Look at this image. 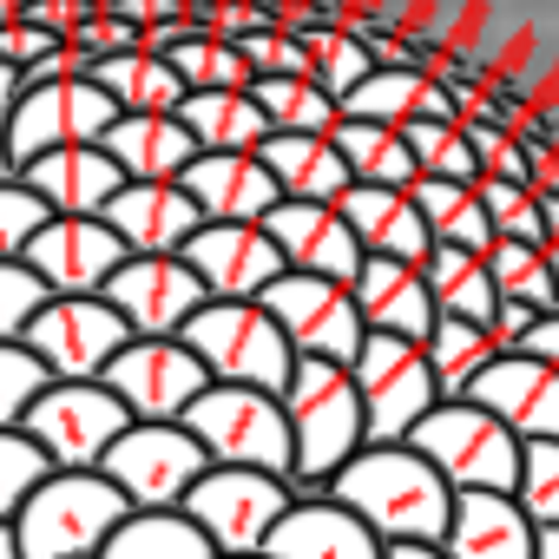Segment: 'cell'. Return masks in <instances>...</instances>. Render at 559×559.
I'll return each mask as SVG.
<instances>
[{
  "label": "cell",
  "instance_id": "cell-53",
  "mask_svg": "<svg viewBox=\"0 0 559 559\" xmlns=\"http://www.w3.org/2000/svg\"><path fill=\"white\" fill-rule=\"evenodd\" d=\"M27 93V80H21V67H8V60H0V119H8L14 112V99Z\"/></svg>",
  "mask_w": 559,
  "mask_h": 559
},
{
  "label": "cell",
  "instance_id": "cell-15",
  "mask_svg": "<svg viewBox=\"0 0 559 559\" xmlns=\"http://www.w3.org/2000/svg\"><path fill=\"white\" fill-rule=\"evenodd\" d=\"M99 297L132 336H185V323L204 310V284L185 270V257H126Z\"/></svg>",
  "mask_w": 559,
  "mask_h": 559
},
{
  "label": "cell",
  "instance_id": "cell-46",
  "mask_svg": "<svg viewBox=\"0 0 559 559\" xmlns=\"http://www.w3.org/2000/svg\"><path fill=\"white\" fill-rule=\"evenodd\" d=\"M47 474H53L47 454H40L21 428H0V526H8V520L27 507V493H34Z\"/></svg>",
  "mask_w": 559,
  "mask_h": 559
},
{
  "label": "cell",
  "instance_id": "cell-56",
  "mask_svg": "<svg viewBox=\"0 0 559 559\" xmlns=\"http://www.w3.org/2000/svg\"><path fill=\"white\" fill-rule=\"evenodd\" d=\"M0 559H21V539H14V526H0Z\"/></svg>",
  "mask_w": 559,
  "mask_h": 559
},
{
  "label": "cell",
  "instance_id": "cell-31",
  "mask_svg": "<svg viewBox=\"0 0 559 559\" xmlns=\"http://www.w3.org/2000/svg\"><path fill=\"white\" fill-rule=\"evenodd\" d=\"M93 86H99L119 112H178V106H185V80L171 73V60H165V53H145V47L93 60Z\"/></svg>",
  "mask_w": 559,
  "mask_h": 559
},
{
  "label": "cell",
  "instance_id": "cell-37",
  "mask_svg": "<svg viewBox=\"0 0 559 559\" xmlns=\"http://www.w3.org/2000/svg\"><path fill=\"white\" fill-rule=\"evenodd\" d=\"M165 60H171V73L185 80V93H243V86H250V67H243L237 40L204 34V27H191Z\"/></svg>",
  "mask_w": 559,
  "mask_h": 559
},
{
  "label": "cell",
  "instance_id": "cell-33",
  "mask_svg": "<svg viewBox=\"0 0 559 559\" xmlns=\"http://www.w3.org/2000/svg\"><path fill=\"white\" fill-rule=\"evenodd\" d=\"M421 284H428V297H435V317H461V323H480V330H487V317H493V304H500L480 250H448V243H435L428 263H421Z\"/></svg>",
  "mask_w": 559,
  "mask_h": 559
},
{
  "label": "cell",
  "instance_id": "cell-4",
  "mask_svg": "<svg viewBox=\"0 0 559 559\" xmlns=\"http://www.w3.org/2000/svg\"><path fill=\"white\" fill-rule=\"evenodd\" d=\"M126 513H132L126 493L99 467H86V474H47L8 526L21 539V559H93Z\"/></svg>",
  "mask_w": 559,
  "mask_h": 559
},
{
  "label": "cell",
  "instance_id": "cell-2",
  "mask_svg": "<svg viewBox=\"0 0 559 559\" xmlns=\"http://www.w3.org/2000/svg\"><path fill=\"white\" fill-rule=\"evenodd\" d=\"M284 415H290V448H297V467H290V500H330V480L336 467H349V454L369 448V428H362V395L349 382L343 362H310L297 356L290 382H284Z\"/></svg>",
  "mask_w": 559,
  "mask_h": 559
},
{
  "label": "cell",
  "instance_id": "cell-26",
  "mask_svg": "<svg viewBox=\"0 0 559 559\" xmlns=\"http://www.w3.org/2000/svg\"><path fill=\"white\" fill-rule=\"evenodd\" d=\"M263 559H382V539L336 500H290L263 539Z\"/></svg>",
  "mask_w": 559,
  "mask_h": 559
},
{
  "label": "cell",
  "instance_id": "cell-52",
  "mask_svg": "<svg viewBox=\"0 0 559 559\" xmlns=\"http://www.w3.org/2000/svg\"><path fill=\"white\" fill-rule=\"evenodd\" d=\"M520 356H539L546 369H559V317H533V330H526Z\"/></svg>",
  "mask_w": 559,
  "mask_h": 559
},
{
  "label": "cell",
  "instance_id": "cell-44",
  "mask_svg": "<svg viewBox=\"0 0 559 559\" xmlns=\"http://www.w3.org/2000/svg\"><path fill=\"white\" fill-rule=\"evenodd\" d=\"M237 53H243L250 80H310L304 34H290V27H250V34H237Z\"/></svg>",
  "mask_w": 559,
  "mask_h": 559
},
{
  "label": "cell",
  "instance_id": "cell-16",
  "mask_svg": "<svg viewBox=\"0 0 559 559\" xmlns=\"http://www.w3.org/2000/svg\"><path fill=\"white\" fill-rule=\"evenodd\" d=\"M21 263L47 284V297H99L106 276L126 263V243L106 230V217H47Z\"/></svg>",
  "mask_w": 559,
  "mask_h": 559
},
{
  "label": "cell",
  "instance_id": "cell-59",
  "mask_svg": "<svg viewBox=\"0 0 559 559\" xmlns=\"http://www.w3.org/2000/svg\"><path fill=\"white\" fill-rule=\"evenodd\" d=\"M217 559H224V552H217ZM243 559H263V552H243Z\"/></svg>",
  "mask_w": 559,
  "mask_h": 559
},
{
  "label": "cell",
  "instance_id": "cell-17",
  "mask_svg": "<svg viewBox=\"0 0 559 559\" xmlns=\"http://www.w3.org/2000/svg\"><path fill=\"white\" fill-rule=\"evenodd\" d=\"M178 257L204 284V297H263L284 276V257L263 237V224H198Z\"/></svg>",
  "mask_w": 559,
  "mask_h": 559
},
{
  "label": "cell",
  "instance_id": "cell-48",
  "mask_svg": "<svg viewBox=\"0 0 559 559\" xmlns=\"http://www.w3.org/2000/svg\"><path fill=\"white\" fill-rule=\"evenodd\" d=\"M40 310H47V284L21 257H0V343H21Z\"/></svg>",
  "mask_w": 559,
  "mask_h": 559
},
{
  "label": "cell",
  "instance_id": "cell-3",
  "mask_svg": "<svg viewBox=\"0 0 559 559\" xmlns=\"http://www.w3.org/2000/svg\"><path fill=\"white\" fill-rule=\"evenodd\" d=\"M211 382H230V389H263V395H284L290 369H297V349L284 343L276 317L257 304V297H204V310L185 323L178 336Z\"/></svg>",
  "mask_w": 559,
  "mask_h": 559
},
{
  "label": "cell",
  "instance_id": "cell-54",
  "mask_svg": "<svg viewBox=\"0 0 559 559\" xmlns=\"http://www.w3.org/2000/svg\"><path fill=\"white\" fill-rule=\"evenodd\" d=\"M382 559H448V552H441V546H408V539H402V546H382Z\"/></svg>",
  "mask_w": 559,
  "mask_h": 559
},
{
  "label": "cell",
  "instance_id": "cell-55",
  "mask_svg": "<svg viewBox=\"0 0 559 559\" xmlns=\"http://www.w3.org/2000/svg\"><path fill=\"white\" fill-rule=\"evenodd\" d=\"M533 559H559V526H539L533 533Z\"/></svg>",
  "mask_w": 559,
  "mask_h": 559
},
{
  "label": "cell",
  "instance_id": "cell-30",
  "mask_svg": "<svg viewBox=\"0 0 559 559\" xmlns=\"http://www.w3.org/2000/svg\"><path fill=\"white\" fill-rule=\"evenodd\" d=\"M408 198H415V211H421V224H428V243H448V250H480L487 257V243H493V230H487V211H480V185L467 178H408L402 185Z\"/></svg>",
  "mask_w": 559,
  "mask_h": 559
},
{
  "label": "cell",
  "instance_id": "cell-24",
  "mask_svg": "<svg viewBox=\"0 0 559 559\" xmlns=\"http://www.w3.org/2000/svg\"><path fill=\"white\" fill-rule=\"evenodd\" d=\"M99 145H106V158L119 165L126 185H178L185 165L198 158V145L178 126V112H119Z\"/></svg>",
  "mask_w": 559,
  "mask_h": 559
},
{
  "label": "cell",
  "instance_id": "cell-57",
  "mask_svg": "<svg viewBox=\"0 0 559 559\" xmlns=\"http://www.w3.org/2000/svg\"><path fill=\"white\" fill-rule=\"evenodd\" d=\"M0 178H14V158H8V119H0Z\"/></svg>",
  "mask_w": 559,
  "mask_h": 559
},
{
  "label": "cell",
  "instance_id": "cell-5",
  "mask_svg": "<svg viewBox=\"0 0 559 559\" xmlns=\"http://www.w3.org/2000/svg\"><path fill=\"white\" fill-rule=\"evenodd\" d=\"M185 435L204 448L211 467H257V474H276V480H290V467H297L290 415H284V402L263 395V389L211 382L185 408Z\"/></svg>",
  "mask_w": 559,
  "mask_h": 559
},
{
  "label": "cell",
  "instance_id": "cell-14",
  "mask_svg": "<svg viewBox=\"0 0 559 559\" xmlns=\"http://www.w3.org/2000/svg\"><path fill=\"white\" fill-rule=\"evenodd\" d=\"M119 119V106L93 86V80H47V86H27L8 112V158L14 171L40 152H60V145H99L106 126Z\"/></svg>",
  "mask_w": 559,
  "mask_h": 559
},
{
  "label": "cell",
  "instance_id": "cell-32",
  "mask_svg": "<svg viewBox=\"0 0 559 559\" xmlns=\"http://www.w3.org/2000/svg\"><path fill=\"white\" fill-rule=\"evenodd\" d=\"M178 126L191 132L198 152H257L270 139V119L257 112L250 93H185Z\"/></svg>",
  "mask_w": 559,
  "mask_h": 559
},
{
  "label": "cell",
  "instance_id": "cell-34",
  "mask_svg": "<svg viewBox=\"0 0 559 559\" xmlns=\"http://www.w3.org/2000/svg\"><path fill=\"white\" fill-rule=\"evenodd\" d=\"M330 145L343 152L349 165V185H408L415 178V158H408V139L395 126H376V119H336L330 126Z\"/></svg>",
  "mask_w": 559,
  "mask_h": 559
},
{
  "label": "cell",
  "instance_id": "cell-20",
  "mask_svg": "<svg viewBox=\"0 0 559 559\" xmlns=\"http://www.w3.org/2000/svg\"><path fill=\"white\" fill-rule=\"evenodd\" d=\"M204 224H263L276 211V178L257 152H198L178 178Z\"/></svg>",
  "mask_w": 559,
  "mask_h": 559
},
{
  "label": "cell",
  "instance_id": "cell-58",
  "mask_svg": "<svg viewBox=\"0 0 559 559\" xmlns=\"http://www.w3.org/2000/svg\"><path fill=\"white\" fill-rule=\"evenodd\" d=\"M539 257H546V270H552V290H559V243H539Z\"/></svg>",
  "mask_w": 559,
  "mask_h": 559
},
{
  "label": "cell",
  "instance_id": "cell-19",
  "mask_svg": "<svg viewBox=\"0 0 559 559\" xmlns=\"http://www.w3.org/2000/svg\"><path fill=\"white\" fill-rule=\"evenodd\" d=\"M467 402H480L513 441H559V369H546L539 356H493Z\"/></svg>",
  "mask_w": 559,
  "mask_h": 559
},
{
  "label": "cell",
  "instance_id": "cell-42",
  "mask_svg": "<svg viewBox=\"0 0 559 559\" xmlns=\"http://www.w3.org/2000/svg\"><path fill=\"white\" fill-rule=\"evenodd\" d=\"M520 513L539 526H559V441H520V474H513Z\"/></svg>",
  "mask_w": 559,
  "mask_h": 559
},
{
  "label": "cell",
  "instance_id": "cell-47",
  "mask_svg": "<svg viewBox=\"0 0 559 559\" xmlns=\"http://www.w3.org/2000/svg\"><path fill=\"white\" fill-rule=\"evenodd\" d=\"M53 376L40 369V356L27 343H0V428H21V415L40 402Z\"/></svg>",
  "mask_w": 559,
  "mask_h": 559
},
{
  "label": "cell",
  "instance_id": "cell-1",
  "mask_svg": "<svg viewBox=\"0 0 559 559\" xmlns=\"http://www.w3.org/2000/svg\"><path fill=\"white\" fill-rule=\"evenodd\" d=\"M330 500L349 507L382 546H441L448 533V513H454V487L408 448V441H389V448H362L349 454V467H336L330 480Z\"/></svg>",
  "mask_w": 559,
  "mask_h": 559
},
{
  "label": "cell",
  "instance_id": "cell-6",
  "mask_svg": "<svg viewBox=\"0 0 559 559\" xmlns=\"http://www.w3.org/2000/svg\"><path fill=\"white\" fill-rule=\"evenodd\" d=\"M408 448L454 487V493H513L520 474V441L480 408V402H435Z\"/></svg>",
  "mask_w": 559,
  "mask_h": 559
},
{
  "label": "cell",
  "instance_id": "cell-8",
  "mask_svg": "<svg viewBox=\"0 0 559 559\" xmlns=\"http://www.w3.org/2000/svg\"><path fill=\"white\" fill-rule=\"evenodd\" d=\"M178 513L211 539V552L243 559V552H263L270 526L290 513V487L257 467H204L198 487L178 500Z\"/></svg>",
  "mask_w": 559,
  "mask_h": 559
},
{
  "label": "cell",
  "instance_id": "cell-36",
  "mask_svg": "<svg viewBox=\"0 0 559 559\" xmlns=\"http://www.w3.org/2000/svg\"><path fill=\"white\" fill-rule=\"evenodd\" d=\"M421 356H428L435 395H441V402H467L474 376L493 362V343H487V330H480V323H461V317H435V330H428Z\"/></svg>",
  "mask_w": 559,
  "mask_h": 559
},
{
  "label": "cell",
  "instance_id": "cell-29",
  "mask_svg": "<svg viewBox=\"0 0 559 559\" xmlns=\"http://www.w3.org/2000/svg\"><path fill=\"white\" fill-rule=\"evenodd\" d=\"M343 119H376V126L402 132L415 119H454V99L421 67H369V80L343 99Z\"/></svg>",
  "mask_w": 559,
  "mask_h": 559
},
{
  "label": "cell",
  "instance_id": "cell-43",
  "mask_svg": "<svg viewBox=\"0 0 559 559\" xmlns=\"http://www.w3.org/2000/svg\"><path fill=\"white\" fill-rule=\"evenodd\" d=\"M474 185H480L487 230L500 243H546V217H539V198L526 185H507V178H474Z\"/></svg>",
  "mask_w": 559,
  "mask_h": 559
},
{
  "label": "cell",
  "instance_id": "cell-13",
  "mask_svg": "<svg viewBox=\"0 0 559 559\" xmlns=\"http://www.w3.org/2000/svg\"><path fill=\"white\" fill-rule=\"evenodd\" d=\"M99 382L126 402L132 421H185V408L211 389L204 362H198L178 336H132V343L106 362Z\"/></svg>",
  "mask_w": 559,
  "mask_h": 559
},
{
  "label": "cell",
  "instance_id": "cell-12",
  "mask_svg": "<svg viewBox=\"0 0 559 559\" xmlns=\"http://www.w3.org/2000/svg\"><path fill=\"white\" fill-rule=\"evenodd\" d=\"M21 343L40 356L53 382H99L106 362L132 343V330L119 323L106 297H47V310L27 323Z\"/></svg>",
  "mask_w": 559,
  "mask_h": 559
},
{
  "label": "cell",
  "instance_id": "cell-39",
  "mask_svg": "<svg viewBox=\"0 0 559 559\" xmlns=\"http://www.w3.org/2000/svg\"><path fill=\"white\" fill-rule=\"evenodd\" d=\"M243 93L257 99V112L270 119V132H330L343 119V106L317 80H250Z\"/></svg>",
  "mask_w": 559,
  "mask_h": 559
},
{
  "label": "cell",
  "instance_id": "cell-9",
  "mask_svg": "<svg viewBox=\"0 0 559 559\" xmlns=\"http://www.w3.org/2000/svg\"><path fill=\"white\" fill-rule=\"evenodd\" d=\"M204 467H211V461H204V448L185 435V421H132V428L106 448V461H99V474L126 493L132 513H165V507H178V500L198 487Z\"/></svg>",
  "mask_w": 559,
  "mask_h": 559
},
{
  "label": "cell",
  "instance_id": "cell-40",
  "mask_svg": "<svg viewBox=\"0 0 559 559\" xmlns=\"http://www.w3.org/2000/svg\"><path fill=\"white\" fill-rule=\"evenodd\" d=\"M304 53H310V80L343 106L362 80H369V47L356 40V34H343V27H304Z\"/></svg>",
  "mask_w": 559,
  "mask_h": 559
},
{
  "label": "cell",
  "instance_id": "cell-23",
  "mask_svg": "<svg viewBox=\"0 0 559 559\" xmlns=\"http://www.w3.org/2000/svg\"><path fill=\"white\" fill-rule=\"evenodd\" d=\"M21 185H27L53 217H99L126 178H119V165L106 158V145H60V152L27 158V165H21Z\"/></svg>",
  "mask_w": 559,
  "mask_h": 559
},
{
  "label": "cell",
  "instance_id": "cell-35",
  "mask_svg": "<svg viewBox=\"0 0 559 559\" xmlns=\"http://www.w3.org/2000/svg\"><path fill=\"white\" fill-rule=\"evenodd\" d=\"M93 559H217V552L178 507H165V513H126Z\"/></svg>",
  "mask_w": 559,
  "mask_h": 559
},
{
  "label": "cell",
  "instance_id": "cell-28",
  "mask_svg": "<svg viewBox=\"0 0 559 559\" xmlns=\"http://www.w3.org/2000/svg\"><path fill=\"white\" fill-rule=\"evenodd\" d=\"M257 158L270 165L276 191L284 198H304V204H336L349 191V165L343 152L330 145V132H270L257 145Z\"/></svg>",
  "mask_w": 559,
  "mask_h": 559
},
{
  "label": "cell",
  "instance_id": "cell-45",
  "mask_svg": "<svg viewBox=\"0 0 559 559\" xmlns=\"http://www.w3.org/2000/svg\"><path fill=\"white\" fill-rule=\"evenodd\" d=\"M467 152H474V178H507V185H526V145L513 126H493V119H454Z\"/></svg>",
  "mask_w": 559,
  "mask_h": 559
},
{
  "label": "cell",
  "instance_id": "cell-10",
  "mask_svg": "<svg viewBox=\"0 0 559 559\" xmlns=\"http://www.w3.org/2000/svg\"><path fill=\"white\" fill-rule=\"evenodd\" d=\"M349 382H356V395H362V428H369L376 448L408 441L415 421L441 402L421 343H402V336H362V349H356V362H349Z\"/></svg>",
  "mask_w": 559,
  "mask_h": 559
},
{
  "label": "cell",
  "instance_id": "cell-38",
  "mask_svg": "<svg viewBox=\"0 0 559 559\" xmlns=\"http://www.w3.org/2000/svg\"><path fill=\"white\" fill-rule=\"evenodd\" d=\"M487 276H493V297L526 304L533 317H559V290H552V270L539 257V243H487Z\"/></svg>",
  "mask_w": 559,
  "mask_h": 559
},
{
  "label": "cell",
  "instance_id": "cell-51",
  "mask_svg": "<svg viewBox=\"0 0 559 559\" xmlns=\"http://www.w3.org/2000/svg\"><path fill=\"white\" fill-rule=\"evenodd\" d=\"M526 330H533V310L500 297V304H493V317H487V343H493V356H520Z\"/></svg>",
  "mask_w": 559,
  "mask_h": 559
},
{
  "label": "cell",
  "instance_id": "cell-25",
  "mask_svg": "<svg viewBox=\"0 0 559 559\" xmlns=\"http://www.w3.org/2000/svg\"><path fill=\"white\" fill-rule=\"evenodd\" d=\"M336 211H343V224L356 230V243H362V257H395V263H428V224H421V211H415V198L408 191H395V185H349L343 198H336Z\"/></svg>",
  "mask_w": 559,
  "mask_h": 559
},
{
  "label": "cell",
  "instance_id": "cell-50",
  "mask_svg": "<svg viewBox=\"0 0 559 559\" xmlns=\"http://www.w3.org/2000/svg\"><path fill=\"white\" fill-rule=\"evenodd\" d=\"M60 47V34H47V27H34V21H0V60L8 67H34V60H47Z\"/></svg>",
  "mask_w": 559,
  "mask_h": 559
},
{
  "label": "cell",
  "instance_id": "cell-18",
  "mask_svg": "<svg viewBox=\"0 0 559 559\" xmlns=\"http://www.w3.org/2000/svg\"><path fill=\"white\" fill-rule=\"evenodd\" d=\"M263 237L276 243L284 270H304V276H330V284H349V276L362 270V243H356V230L343 224L336 204L276 198V211L263 217Z\"/></svg>",
  "mask_w": 559,
  "mask_h": 559
},
{
  "label": "cell",
  "instance_id": "cell-21",
  "mask_svg": "<svg viewBox=\"0 0 559 559\" xmlns=\"http://www.w3.org/2000/svg\"><path fill=\"white\" fill-rule=\"evenodd\" d=\"M99 217L126 243V257H178L191 243V230L204 224L185 185H119Z\"/></svg>",
  "mask_w": 559,
  "mask_h": 559
},
{
  "label": "cell",
  "instance_id": "cell-27",
  "mask_svg": "<svg viewBox=\"0 0 559 559\" xmlns=\"http://www.w3.org/2000/svg\"><path fill=\"white\" fill-rule=\"evenodd\" d=\"M441 552L448 559H533V520L520 513L513 493H454Z\"/></svg>",
  "mask_w": 559,
  "mask_h": 559
},
{
  "label": "cell",
  "instance_id": "cell-7",
  "mask_svg": "<svg viewBox=\"0 0 559 559\" xmlns=\"http://www.w3.org/2000/svg\"><path fill=\"white\" fill-rule=\"evenodd\" d=\"M132 428L126 402L106 382H47L40 402L21 415V435L47 454L53 474H86L106 461V448Z\"/></svg>",
  "mask_w": 559,
  "mask_h": 559
},
{
  "label": "cell",
  "instance_id": "cell-11",
  "mask_svg": "<svg viewBox=\"0 0 559 559\" xmlns=\"http://www.w3.org/2000/svg\"><path fill=\"white\" fill-rule=\"evenodd\" d=\"M270 317H276V330H284V343L297 349V356H310V362H356V349H362V317H356V297H349V284H330V276H304V270H284L276 284L257 297Z\"/></svg>",
  "mask_w": 559,
  "mask_h": 559
},
{
  "label": "cell",
  "instance_id": "cell-41",
  "mask_svg": "<svg viewBox=\"0 0 559 559\" xmlns=\"http://www.w3.org/2000/svg\"><path fill=\"white\" fill-rule=\"evenodd\" d=\"M402 139H408L415 178H461V185L474 178V152L454 119H415V126H402Z\"/></svg>",
  "mask_w": 559,
  "mask_h": 559
},
{
  "label": "cell",
  "instance_id": "cell-49",
  "mask_svg": "<svg viewBox=\"0 0 559 559\" xmlns=\"http://www.w3.org/2000/svg\"><path fill=\"white\" fill-rule=\"evenodd\" d=\"M47 217H53V211L21 185V171H14V178H0V257H21Z\"/></svg>",
  "mask_w": 559,
  "mask_h": 559
},
{
  "label": "cell",
  "instance_id": "cell-22",
  "mask_svg": "<svg viewBox=\"0 0 559 559\" xmlns=\"http://www.w3.org/2000/svg\"><path fill=\"white\" fill-rule=\"evenodd\" d=\"M349 297L369 336H402V343H428L435 330V297L421 284L415 263L395 257H362V270L349 276Z\"/></svg>",
  "mask_w": 559,
  "mask_h": 559
}]
</instances>
